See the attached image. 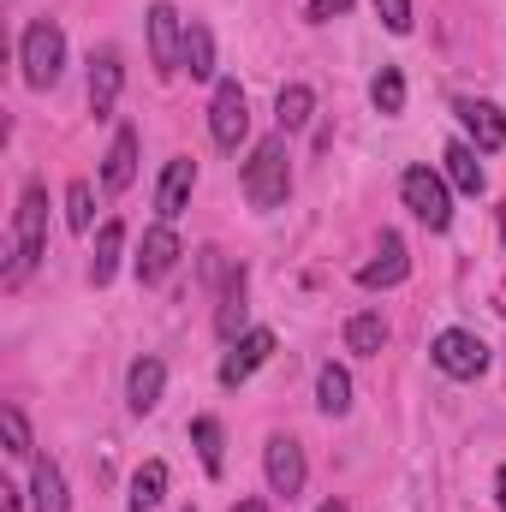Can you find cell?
Returning a JSON list of instances; mask_svg holds the SVG:
<instances>
[{
	"label": "cell",
	"instance_id": "1",
	"mask_svg": "<svg viewBox=\"0 0 506 512\" xmlns=\"http://www.w3.org/2000/svg\"><path fill=\"white\" fill-rule=\"evenodd\" d=\"M48 251V191L42 185H24L18 209H12V233H6V268H0V286L18 292L30 280V268Z\"/></svg>",
	"mask_w": 506,
	"mask_h": 512
},
{
	"label": "cell",
	"instance_id": "2",
	"mask_svg": "<svg viewBox=\"0 0 506 512\" xmlns=\"http://www.w3.org/2000/svg\"><path fill=\"white\" fill-rule=\"evenodd\" d=\"M239 185H245L251 209H280V203L292 197V155H286V131H268V137L256 143L251 161H245V173H239Z\"/></svg>",
	"mask_w": 506,
	"mask_h": 512
},
{
	"label": "cell",
	"instance_id": "3",
	"mask_svg": "<svg viewBox=\"0 0 506 512\" xmlns=\"http://www.w3.org/2000/svg\"><path fill=\"white\" fill-rule=\"evenodd\" d=\"M18 66H24V84H30V90H54L60 72H66V30H60L54 18L24 24V36H18Z\"/></svg>",
	"mask_w": 506,
	"mask_h": 512
},
{
	"label": "cell",
	"instance_id": "4",
	"mask_svg": "<svg viewBox=\"0 0 506 512\" xmlns=\"http://www.w3.org/2000/svg\"><path fill=\"white\" fill-rule=\"evenodd\" d=\"M399 197H405V209H411L429 233H447V227H453V185H447L435 167H405Z\"/></svg>",
	"mask_w": 506,
	"mask_h": 512
},
{
	"label": "cell",
	"instance_id": "5",
	"mask_svg": "<svg viewBox=\"0 0 506 512\" xmlns=\"http://www.w3.org/2000/svg\"><path fill=\"white\" fill-rule=\"evenodd\" d=\"M429 358H435L441 376H453V382H477V376L489 370V340L471 334V328H441L435 346H429Z\"/></svg>",
	"mask_w": 506,
	"mask_h": 512
},
{
	"label": "cell",
	"instance_id": "6",
	"mask_svg": "<svg viewBox=\"0 0 506 512\" xmlns=\"http://www.w3.org/2000/svg\"><path fill=\"white\" fill-rule=\"evenodd\" d=\"M245 131H251V96H245L239 78H221L215 84V102H209V137H215V149L233 155L245 143Z\"/></svg>",
	"mask_w": 506,
	"mask_h": 512
},
{
	"label": "cell",
	"instance_id": "7",
	"mask_svg": "<svg viewBox=\"0 0 506 512\" xmlns=\"http://www.w3.org/2000/svg\"><path fill=\"white\" fill-rule=\"evenodd\" d=\"M149 60H155V78L185 72V18L167 0L149 6Z\"/></svg>",
	"mask_w": 506,
	"mask_h": 512
},
{
	"label": "cell",
	"instance_id": "8",
	"mask_svg": "<svg viewBox=\"0 0 506 512\" xmlns=\"http://www.w3.org/2000/svg\"><path fill=\"white\" fill-rule=\"evenodd\" d=\"M262 471H268V489H274L280 501H298L304 483H310L304 447H298L292 435H268V447H262Z\"/></svg>",
	"mask_w": 506,
	"mask_h": 512
},
{
	"label": "cell",
	"instance_id": "9",
	"mask_svg": "<svg viewBox=\"0 0 506 512\" xmlns=\"http://www.w3.org/2000/svg\"><path fill=\"white\" fill-rule=\"evenodd\" d=\"M453 114H459V126H465V143H471L477 155H495V149H506V114L495 108V102L459 96V102H453Z\"/></svg>",
	"mask_w": 506,
	"mask_h": 512
},
{
	"label": "cell",
	"instance_id": "10",
	"mask_svg": "<svg viewBox=\"0 0 506 512\" xmlns=\"http://www.w3.org/2000/svg\"><path fill=\"white\" fill-rule=\"evenodd\" d=\"M179 256H185V245H179L173 221H155V227L143 233V251H137V280H143V286H161V280L179 268Z\"/></svg>",
	"mask_w": 506,
	"mask_h": 512
},
{
	"label": "cell",
	"instance_id": "11",
	"mask_svg": "<svg viewBox=\"0 0 506 512\" xmlns=\"http://www.w3.org/2000/svg\"><path fill=\"white\" fill-rule=\"evenodd\" d=\"M274 358V334L268 328H245L239 340H233V352L221 358V387H239V382H251L256 370Z\"/></svg>",
	"mask_w": 506,
	"mask_h": 512
},
{
	"label": "cell",
	"instance_id": "12",
	"mask_svg": "<svg viewBox=\"0 0 506 512\" xmlns=\"http://www.w3.org/2000/svg\"><path fill=\"white\" fill-rule=\"evenodd\" d=\"M191 191H197V161H191V155H173V161L161 167V185H155V215H161V221H179L185 203H191Z\"/></svg>",
	"mask_w": 506,
	"mask_h": 512
},
{
	"label": "cell",
	"instance_id": "13",
	"mask_svg": "<svg viewBox=\"0 0 506 512\" xmlns=\"http://www.w3.org/2000/svg\"><path fill=\"white\" fill-rule=\"evenodd\" d=\"M120 84H126L120 48H96V54H90V114H96V120H108V114H114Z\"/></svg>",
	"mask_w": 506,
	"mask_h": 512
},
{
	"label": "cell",
	"instance_id": "14",
	"mask_svg": "<svg viewBox=\"0 0 506 512\" xmlns=\"http://www.w3.org/2000/svg\"><path fill=\"white\" fill-rule=\"evenodd\" d=\"M405 274H411V256H405V239H399V233H381L376 256H370V262L358 268V286H370V292H376V286H399Z\"/></svg>",
	"mask_w": 506,
	"mask_h": 512
},
{
	"label": "cell",
	"instance_id": "15",
	"mask_svg": "<svg viewBox=\"0 0 506 512\" xmlns=\"http://www.w3.org/2000/svg\"><path fill=\"white\" fill-rule=\"evenodd\" d=\"M161 393H167V364H161V358H137L126 370V405L137 417H149V411L161 405Z\"/></svg>",
	"mask_w": 506,
	"mask_h": 512
},
{
	"label": "cell",
	"instance_id": "16",
	"mask_svg": "<svg viewBox=\"0 0 506 512\" xmlns=\"http://www.w3.org/2000/svg\"><path fill=\"white\" fill-rule=\"evenodd\" d=\"M441 179H447L459 197H483V185H489V173H483V161H477L471 143H447V155H441Z\"/></svg>",
	"mask_w": 506,
	"mask_h": 512
},
{
	"label": "cell",
	"instance_id": "17",
	"mask_svg": "<svg viewBox=\"0 0 506 512\" xmlns=\"http://www.w3.org/2000/svg\"><path fill=\"white\" fill-rule=\"evenodd\" d=\"M30 512H72L66 471L54 459H30Z\"/></svg>",
	"mask_w": 506,
	"mask_h": 512
},
{
	"label": "cell",
	"instance_id": "18",
	"mask_svg": "<svg viewBox=\"0 0 506 512\" xmlns=\"http://www.w3.org/2000/svg\"><path fill=\"white\" fill-rule=\"evenodd\" d=\"M245 286H251V280H245V268H227V286H221V310H215V334H221L227 346L245 334V310H251V304H245Z\"/></svg>",
	"mask_w": 506,
	"mask_h": 512
},
{
	"label": "cell",
	"instance_id": "19",
	"mask_svg": "<svg viewBox=\"0 0 506 512\" xmlns=\"http://www.w3.org/2000/svg\"><path fill=\"white\" fill-rule=\"evenodd\" d=\"M131 179H137V131L120 126L114 143H108V155H102V185L108 191H131Z\"/></svg>",
	"mask_w": 506,
	"mask_h": 512
},
{
	"label": "cell",
	"instance_id": "20",
	"mask_svg": "<svg viewBox=\"0 0 506 512\" xmlns=\"http://www.w3.org/2000/svg\"><path fill=\"white\" fill-rule=\"evenodd\" d=\"M120 256H126V221H102L96 227V256H90V280L108 286L120 274Z\"/></svg>",
	"mask_w": 506,
	"mask_h": 512
},
{
	"label": "cell",
	"instance_id": "21",
	"mask_svg": "<svg viewBox=\"0 0 506 512\" xmlns=\"http://www.w3.org/2000/svg\"><path fill=\"white\" fill-rule=\"evenodd\" d=\"M185 72L203 84V78H215V30L203 24V18H185Z\"/></svg>",
	"mask_w": 506,
	"mask_h": 512
},
{
	"label": "cell",
	"instance_id": "22",
	"mask_svg": "<svg viewBox=\"0 0 506 512\" xmlns=\"http://www.w3.org/2000/svg\"><path fill=\"white\" fill-rule=\"evenodd\" d=\"M316 411L322 417H346L352 411V376L340 364H322L316 370Z\"/></svg>",
	"mask_w": 506,
	"mask_h": 512
},
{
	"label": "cell",
	"instance_id": "23",
	"mask_svg": "<svg viewBox=\"0 0 506 512\" xmlns=\"http://www.w3.org/2000/svg\"><path fill=\"white\" fill-rule=\"evenodd\" d=\"M161 495H167V465H161V459H143V465L131 471L126 507L131 512H149V507H161Z\"/></svg>",
	"mask_w": 506,
	"mask_h": 512
},
{
	"label": "cell",
	"instance_id": "24",
	"mask_svg": "<svg viewBox=\"0 0 506 512\" xmlns=\"http://www.w3.org/2000/svg\"><path fill=\"white\" fill-rule=\"evenodd\" d=\"M191 441H197V459L209 477L227 471V435H221V417H191Z\"/></svg>",
	"mask_w": 506,
	"mask_h": 512
},
{
	"label": "cell",
	"instance_id": "25",
	"mask_svg": "<svg viewBox=\"0 0 506 512\" xmlns=\"http://www.w3.org/2000/svg\"><path fill=\"white\" fill-rule=\"evenodd\" d=\"M381 346H387V322H381L376 310H358V316L346 322V352H358V358H376Z\"/></svg>",
	"mask_w": 506,
	"mask_h": 512
},
{
	"label": "cell",
	"instance_id": "26",
	"mask_svg": "<svg viewBox=\"0 0 506 512\" xmlns=\"http://www.w3.org/2000/svg\"><path fill=\"white\" fill-rule=\"evenodd\" d=\"M274 114H280V131L310 126V114H316V90H310V84H286L280 102H274Z\"/></svg>",
	"mask_w": 506,
	"mask_h": 512
},
{
	"label": "cell",
	"instance_id": "27",
	"mask_svg": "<svg viewBox=\"0 0 506 512\" xmlns=\"http://www.w3.org/2000/svg\"><path fill=\"white\" fill-rule=\"evenodd\" d=\"M370 102H376V114H387V120H399V114H405V72H399V66H381V72H376Z\"/></svg>",
	"mask_w": 506,
	"mask_h": 512
},
{
	"label": "cell",
	"instance_id": "28",
	"mask_svg": "<svg viewBox=\"0 0 506 512\" xmlns=\"http://www.w3.org/2000/svg\"><path fill=\"white\" fill-rule=\"evenodd\" d=\"M0 441L12 459H36V441H30V417L18 405H0Z\"/></svg>",
	"mask_w": 506,
	"mask_h": 512
},
{
	"label": "cell",
	"instance_id": "29",
	"mask_svg": "<svg viewBox=\"0 0 506 512\" xmlns=\"http://www.w3.org/2000/svg\"><path fill=\"white\" fill-rule=\"evenodd\" d=\"M66 227H72V233H90V227H96V197H90V179H72V185H66Z\"/></svg>",
	"mask_w": 506,
	"mask_h": 512
},
{
	"label": "cell",
	"instance_id": "30",
	"mask_svg": "<svg viewBox=\"0 0 506 512\" xmlns=\"http://www.w3.org/2000/svg\"><path fill=\"white\" fill-rule=\"evenodd\" d=\"M376 18L393 36H405V30H411V0H376Z\"/></svg>",
	"mask_w": 506,
	"mask_h": 512
},
{
	"label": "cell",
	"instance_id": "31",
	"mask_svg": "<svg viewBox=\"0 0 506 512\" xmlns=\"http://www.w3.org/2000/svg\"><path fill=\"white\" fill-rule=\"evenodd\" d=\"M352 0H310V24H328V18H346Z\"/></svg>",
	"mask_w": 506,
	"mask_h": 512
},
{
	"label": "cell",
	"instance_id": "32",
	"mask_svg": "<svg viewBox=\"0 0 506 512\" xmlns=\"http://www.w3.org/2000/svg\"><path fill=\"white\" fill-rule=\"evenodd\" d=\"M24 501H30V495H24L18 483H0V512H24Z\"/></svg>",
	"mask_w": 506,
	"mask_h": 512
},
{
	"label": "cell",
	"instance_id": "33",
	"mask_svg": "<svg viewBox=\"0 0 506 512\" xmlns=\"http://www.w3.org/2000/svg\"><path fill=\"white\" fill-rule=\"evenodd\" d=\"M495 495H501V512H506V465L495 471Z\"/></svg>",
	"mask_w": 506,
	"mask_h": 512
},
{
	"label": "cell",
	"instance_id": "34",
	"mask_svg": "<svg viewBox=\"0 0 506 512\" xmlns=\"http://www.w3.org/2000/svg\"><path fill=\"white\" fill-rule=\"evenodd\" d=\"M233 512H268V501H239Z\"/></svg>",
	"mask_w": 506,
	"mask_h": 512
},
{
	"label": "cell",
	"instance_id": "35",
	"mask_svg": "<svg viewBox=\"0 0 506 512\" xmlns=\"http://www.w3.org/2000/svg\"><path fill=\"white\" fill-rule=\"evenodd\" d=\"M316 512H352V507H346V501H322Z\"/></svg>",
	"mask_w": 506,
	"mask_h": 512
},
{
	"label": "cell",
	"instance_id": "36",
	"mask_svg": "<svg viewBox=\"0 0 506 512\" xmlns=\"http://www.w3.org/2000/svg\"><path fill=\"white\" fill-rule=\"evenodd\" d=\"M495 215H501V245H506V203H501V209H495Z\"/></svg>",
	"mask_w": 506,
	"mask_h": 512
}]
</instances>
